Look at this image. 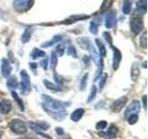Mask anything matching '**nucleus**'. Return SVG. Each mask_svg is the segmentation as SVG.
<instances>
[{"mask_svg": "<svg viewBox=\"0 0 148 139\" xmlns=\"http://www.w3.org/2000/svg\"><path fill=\"white\" fill-rule=\"evenodd\" d=\"M11 95H12V96H13V98L15 99V101L17 102L18 106L20 107L21 110V111L24 110V105H23V101L20 98V96H18L17 93H16L15 91H12V92H11Z\"/></svg>", "mask_w": 148, "mask_h": 139, "instance_id": "22", "label": "nucleus"}, {"mask_svg": "<svg viewBox=\"0 0 148 139\" xmlns=\"http://www.w3.org/2000/svg\"><path fill=\"white\" fill-rule=\"evenodd\" d=\"M88 16H71V17H69L66 23H73V22H75L77 21H80V20H84V19H87Z\"/></svg>", "mask_w": 148, "mask_h": 139, "instance_id": "29", "label": "nucleus"}, {"mask_svg": "<svg viewBox=\"0 0 148 139\" xmlns=\"http://www.w3.org/2000/svg\"><path fill=\"white\" fill-rule=\"evenodd\" d=\"M18 85V81H17L16 77H10V78L8 79L7 85L9 88H12V89H14V88H17Z\"/></svg>", "mask_w": 148, "mask_h": 139, "instance_id": "26", "label": "nucleus"}, {"mask_svg": "<svg viewBox=\"0 0 148 139\" xmlns=\"http://www.w3.org/2000/svg\"><path fill=\"white\" fill-rule=\"evenodd\" d=\"M112 4H113V0H104V2L100 8V13H104L106 11H108L111 8V6H112Z\"/></svg>", "mask_w": 148, "mask_h": 139, "instance_id": "20", "label": "nucleus"}, {"mask_svg": "<svg viewBox=\"0 0 148 139\" xmlns=\"http://www.w3.org/2000/svg\"><path fill=\"white\" fill-rule=\"evenodd\" d=\"M140 75V68H139V64L137 62H134L132 65V69H131V77L132 80L133 82L137 81V79Z\"/></svg>", "mask_w": 148, "mask_h": 139, "instance_id": "14", "label": "nucleus"}, {"mask_svg": "<svg viewBox=\"0 0 148 139\" xmlns=\"http://www.w3.org/2000/svg\"><path fill=\"white\" fill-rule=\"evenodd\" d=\"M12 108L11 102L8 99H4L0 101V112L2 114H8Z\"/></svg>", "mask_w": 148, "mask_h": 139, "instance_id": "12", "label": "nucleus"}, {"mask_svg": "<svg viewBox=\"0 0 148 139\" xmlns=\"http://www.w3.org/2000/svg\"><path fill=\"white\" fill-rule=\"evenodd\" d=\"M118 133H119L118 128L116 127L115 125H111V126L109 127V129L106 133H98V134L100 136H104L106 138L111 139V138H115L116 136H117Z\"/></svg>", "mask_w": 148, "mask_h": 139, "instance_id": "10", "label": "nucleus"}, {"mask_svg": "<svg viewBox=\"0 0 148 139\" xmlns=\"http://www.w3.org/2000/svg\"><path fill=\"white\" fill-rule=\"evenodd\" d=\"M83 114H84V109H77L71 113V120H73V122H78V120H80L82 118Z\"/></svg>", "mask_w": 148, "mask_h": 139, "instance_id": "15", "label": "nucleus"}, {"mask_svg": "<svg viewBox=\"0 0 148 139\" xmlns=\"http://www.w3.org/2000/svg\"><path fill=\"white\" fill-rule=\"evenodd\" d=\"M143 29V20L139 17L133 18L131 21V31L134 34H139Z\"/></svg>", "mask_w": 148, "mask_h": 139, "instance_id": "4", "label": "nucleus"}, {"mask_svg": "<svg viewBox=\"0 0 148 139\" xmlns=\"http://www.w3.org/2000/svg\"><path fill=\"white\" fill-rule=\"evenodd\" d=\"M147 32H143V34L140 37V45L143 48H146L147 47Z\"/></svg>", "mask_w": 148, "mask_h": 139, "instance_id": "28", "label": "nucleus"}, {"mask_svg": "<svg viewBox=\"0 0 148 139\" xmlns=\"http://www.w3.org/2000/svg\"><path fill=\"white\" fill-rule=\"evenodd\" d=\"M146 0H139L136 4V10L141 14L146 12Z\"/></svg>", "mask_w": 148, "mask_h": 139, "instance_id": "18", "label": "nucleus"}, {"mask_svg": "<svg viewBox=\"0 0 148 139\" xmlns=\"http://www.w3.org/2000/svg\"><path fill=\"white\" fill-rule=\"evenodd\" d=\"M106 126H108V122H106V120H100V122L96 123L95 128L98 130H102V129H105Z\"/></svg>", "mask_w": 148, "mask_h": 139, "instance_id": "35", "label": "nucleus"}, {"mask_svg": "<svg viewBox=\"0 0 148 139\" xmlns=\"http://www.w3.org/2000/svg\"><path fill=\"white\" fill-rule=\"evenodd\" d=\"M90 32L92 34H96L98 32V24L95 21H92L90 23Z\"/></svg>", "mask_w": 148, "mask_h": 139, "instance_id": "32", "label": "nucleus"}, {"mask_svg": "<svg viewBox=\"0 0 148 139\" xmlns=\"http://www.w3.org/2000/svg\"><path fill=\"white\" fill-rule=\"evenodd\" d=\"M95 44L97 45V47L99 49V53H100V57L104 58L106 57V46L105 45L103 44V42L99 39H95Z\"/></svg>", "mask_w": 148, "mask_h": 139, "instance_id": "17", "label": "nucleus"}, {"mask_svg": "<svg viewBox=\"0 0 148 139\" xmlns=\"http://www.w3.org/2000/svg\"><path fill=\"white\" fill-rule=\"evenodd\" d=\"M41 65H42V67H43L45 70L47 69V59H44V60H42L41 61Z\"/></svg>", "mask_w": 148, "mask_h": 139, "instance_id": "38", "label": "nucleus"}, {"mask_svg": "<svg viewBox=\"0 0 148 139\" xmlns=\"http://www.w3.org/2000/svg\"><path fill=\"white\" fill-rule=\"evenodd\" d=\"M31 56H32V58L36 59V58H38L45 57V53L44 52V51H42V50H40V49H38V48H34V50H32V52Z\"/></svg>", "mask_w": 148, "mask_h": 139, "instance_id": "25", "label": "nucleus"}, {"mask_svg": "<svg viewBox=\"0 0 148 139\" xmlns=\"http://www.w3.org/2000/svg\"><path fill=\"white\" fill-rule=\"evenodd\" d=\"M77 43L80 45V47L84 50H90L92 48V43L91 41L86 38V37H80L77 39Z\"/></svg>", "mask_w": 148, "mask_h": 139, "instance_id": "11", "label": "nucleus"}, {"mask_svg": "<svg viewBox=\"0 0 148 139\" xmlns=\"http://www.w3.org/2000/svg\"><path fill=\"white\" fill-rule=\"evenodd\" d=\"M31 35H32V31H31L30 28H27L21 35V42L22 43H27V42L31 39Z\"/></svg>", "mask_w": 148, "mask_h": 139, "instance_id": "23", "label": "nucleus"}, {"mask_svg": "<svg viewBox=\"0 0 148 139\" xmlns=\"http://www.w3.org/2000/svg\"><path fill=\"white\" fill-rule=\"evenodd\" d=\"M21 85L22 93L23 94H27V93L31 92V80L25 70H22L21 72Z\"/></svg>", "mask_w": 148, "mask_h": 139, "instance_id": "3", "label": "nucleus"}, {"mask_svg": "<svg viewBox=\"0 0 148 139\" xmlns=\"http://www.w3.org/2000/svg\"><path fill=\"white\" fill-rule=\"evenodd\" d=\"M44 85L49 90H52V91H60V90H61V89H60L59 85H55V83H53L52 82H49L47 80H44Z\"/></svg>", "mask_w": 148, "mask_h": 139, "instance_id": "19", "label": "nucleus"}, {"mask_svg": "<svg viewBox=\"0 0 148 139\" xmlns=\"http://www.w3.org/2000/svg\"><path fill=\"white\" fill-rule=\"evenodd\" d=\"M116 22V12L115 11H111L110 13H108L106 17V22L105 25L108 29H110L112 28Z\"/></svg>", "mask_w": 148, "mask_h": 139, "instance_id": "13", "label": "nucleus"}, {"mask_svg": "<svg viewBox=\"0 0 148 139\" xmlns=\"http://www.w3.org/2000/svg\"><path fill=\"white\" fill-rule=\"evenodd\" d=\"M56 53H57V55L59 56V57L63 56L64 53H65V45L64 44H59L57 46V49H56Z\"/></svg>", "mask_w": 148, "mask_h": 139, "instance_id": "31", "label": "nucleus"}, {"mask_svg": "<svg viewBox=\"0 0 148 139\" xmlns=\"http://www.w3.org/2000/svg\"><path fill=\"white\" fill-rule=\"evenodd\" d=\"M143 108H145V109H146V96H143Z\"/></svg>", "mask_w": 148, "mask_h": 139, "instance_id": "39", "label": "nucleus"}, {"mask_svg": "<svg viewBox=\"0 0 148 139\" xmlns=\"http://www.w3.org/2000/svg\"><path fill=\"white\" fill-rule=\"evenodd\" d=\"M50 64H51V69L52 70H55L58 65V55L56 53V51H52V53H51Z\"/></svg>", "mask_w": 148, "mask_h": 139, "instance_id": "24", "label": "nucleus"}, {"mask_svg": "<svg viewBox=\"0 0 148 139\" xmlns=\"http://www.w3.org/2000/svg\"><path fill=\"white\" fill-rule=\"evenodd\" d=\"M9 128L10 130L17 134H22L25 133L27 131V125L24 122L18 119H13L9 122Z\"/></svg>", "mask_w": 148, "mask_h": 139, "instance_id": "2", "label": "nucleus"}, {"mask_svg": "<svg viewBox=\"0 0 148 139\" xmlns=\"http://www.w3.org/2000/svg\"><path fill=\"white\" fill-rule=\"evenodd\" d=\"M62 40V35H55L54 37H52V39L47 41V42H45V43H44L43 45H42V46L43 47H50L51 45H53L55 44H58L59 43V41H61Z\"/></svg>", "mask_w": 148, "mask_h": 139, "instance_id": "16", "label": "nucleus"}, {"mask_svg": "<svg viewBox=\"0 0 148 139\" xmlns=\"http://www.w3.org/2000/svg\"><path fill=\"white\" fill-rule=\"evenodd\" d=\"M106 79H108V75H106V73H104V75L102 77L101 82H100V90H102L104 88V86L106 85Z\"/></svg>", "mask_w": 148, "mask_h": 139, "instance_id": "36", "label": "nucleus"}, {"mask_svg": "<svg viewBox=\"0 0 148 139\" xmlns=\"http://www.w3.org/2000/svg\"><path fill=\"white\" fill-rule=\"evenodd\" d=\"M122 10L124 14H130L132 11V0H125L123 3V8Z\"/></svg>", "mask_w": 148, "mask_h": 139, "instance_id": "21", "label": "nucleus"}, {"mask_svg": "<svg viewBox=\"0 0 148 139\" xmlns=\"http://www.w3.org/2000/svg\"><path fill=\"white\" fill-rule=\"evenodd\" d=\"M141 109V105L139 101H132L131 104L128 106V108L125 110V117L128 118L129 116L137 114Z\"/></svg>", "mask_w": 148, "mask_h": 139, "instance_id": "6", "label": "nucleus"}, {"mask_svg": "<svg viewBox=\"0 0 148 139\" xmlns=\"http://www.w3.org/2000/svg\"><path fill=\"white\" fill-rule=\"evenodd\" d=\"M96 95H97V88L95 85H92L91 87V91H90L89 96H88L87 102H92L96 97Z\"/></svg>", "mask_w": 148, "mask_h": 139, "instance_id": "27", "label": "nucleus"}, {"mask_svg": "<svg viewBox=\"0 0 148 139\" xmlns=\"http://www.w3.org/2000/svg\"><path fill=\"white\" fill-rule=\"evenodd\" d=\"M87 79H88V74L85 73L81 79V83H80V89L81 90H84L86 85H87Z\"/></svg>", "mask_w": 148, "mask_h": 139, "instance_id": "30", "label": "nucleus"}, {"mask_svg": "<svg viewBox=\"0 0 148 139\" xmlns=\"http://www.w3.org/2000/svg\"><path fill=\"white\" fill-rule=\"evenodd\" d=\"M30 65H31V66H32V69H34V68H36V66H37V64H35V63H34H34H31Z\"/></svg>", "mask_w": 148, "mask_h": 139, "instance_id": "40", "label": "nucleus"}, {"mask_svg": "<svg viewBox=\"0 0 148 139\" xmlns=\"http://www.w3.org/2000/svg\"><path fill=\"white\" fill-rule=\"evenodd\" d=\"M128 120V122L130 124H135L137 122V120H138V115L137 114H133V115H131V116H129V117L127 118Z\"/></svg>", "mask_w": 148, "mask_h": 139, "instance_id": "33", "label": "nucleus"}, {"mask_svg": "<svg viewBox=\"0 0 148 139\" xmlns=\"http://www.w3.org/2000/svg\"><path fill=\"white\" fill-rule=\"evenodd\" d=\"M112 48H113V69L116 71V70L119 69L120 61H121V53H120V51L117 47L112 46Z\"/></svg>", "mask_w": 148, "mask_h": 139, "instance_id": "9", "label": "nucleus"}, {"mask_svg": "<svg viewBox=\"0 0 148 139\" xmlns=\"http://www.w3.org/2000/svg\"><path fill=\"white\" fill-rule=\"evenodd\" d=\"M30 5V0H13V7L18 11H24Z\"/></svg>", "mask_w": 148, "mask_h": 139, "instance_id": "7", "label": "nucleus"}, {"mask_svg": "<svg viewBox=\"0 0 148 139\" xmlns=\"http://www.w3.org/2000/svg\"><path fill=\"white\" fill-rule=\"evenodd\" d=\"M67 52L69 56H71V57H75L77 58V52H76V49L75 47H74L73 45H69V47H68V50H67Z\"/></svg>", "mask_w": 148, "mask_h": 139, "instance_id": "34", "label": "nucleus"}, {"mask_svg": "<svg viewBox=\"0 0 148 139\" xmlns=\"http://www.w3.org/2000/svg\"><path fill=\"white\" fill-rule=\"evenodd\" d=\"M103 36L105 37V39L108 41V43L110 44V45H111V42H112V40H111V35L109 32H103Z\"/></svg>", "mask_w": 148, "mask_h": 139, "instance_id": "37", "label": "nucleus"}, {"mask_svg": "<svg viewBox=\"0 0 148 139\" xmlns=\"http://www.w3.org/2000/svg\"><path fill=\"white\" fill-rule=\"evenodd\" d=\"M12 68L10 66V63L8 62V60L6 58L2 59V63H1V73L2 76L5 78H8L9 75L11 74Z\"/></svg>", "mask_w": 148, "mask_h": 139, "instance_id": "8", "label": "nucleus"}, {"mask_svg": "<svg viewBox=\"0 0 148 139\" xmlns=\"http://www.w3.org/2000/svg\"><path fill=\"white\" fill-rule=\"evenodd\" d=\"M128 102V97L127 96H121L118 98L117 100H115L113 102V104L111 105V109L114 112H119L120 110H121L125 106H126Z\"/></svg>", "mask_w": 148, "mask_h": 139, "instance_id": "5", "label": "nucleus"}, {"mask_svg": "<svg viewBox=\"0 0 148 139\" xmlns=\"http://www.w3.org/2000/svg\"><path fill=\"white\" fill-rule=\"evenodd\" d=\"M42 98H43L44 101L43 103L44 109L50 116H52L53 118L58 120H62L66 116L65 108H66L67 103L51 98L47 95H43L42 96Z\"/></svg>", "mask_w": 148, "mask_h": 139, "instance_id": "1", "label": "nucleus"}]
</instances>
